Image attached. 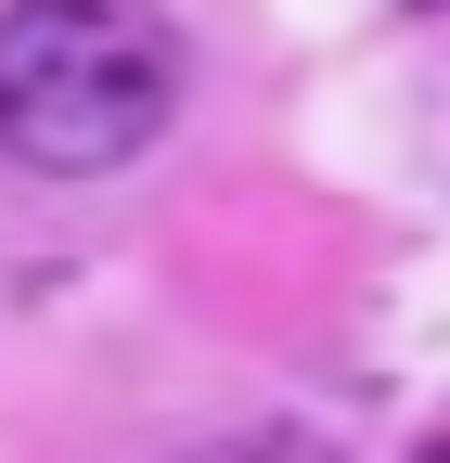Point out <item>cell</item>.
Here are the masks:
<instances>
[{
	"mask_svg": "<svg viewBox=\"0 0 450 463\" xmlns=\"http://www.w3.org/2000/svg\"><path fill=\"white\" fill-rule=\"evenodd\" d=\"M181 116V26L155 0H14L0 26V129L39 181H103Z\"/></svg>",
	"mask_w": 450,
	"mask_h": 463,
	"instance_id": "cell-1",
	"label": "cell"
},
{
	"mask_svg": "<svg viewBox=\"0 0 450 463\" xmlns=\"http://www.w3.org/2000/svg\"><path fill=\"white\" fill-rule=\"evenodd\" d=\"M167 463H348L322 425H219V438H193V450H167Z\"/></svg>",
	"mask_w": 450,
	"mask_h": 463,
	"instance_id": "cell-2",
	"label": "cell"
},
{
	"mask_svg": "<svg viewBox=\"0 0 450 463\" xmlns=\"http://www.w3.org/2000/svg\"><path fill=\"white\" fill-rule=\"evenodd\" d=\"M425 463H450V438H437V450H425Z\"/></svg>",
	"mask_w": 450,
	"mask_h": 463,
	"instance_id": "cell-3",
	"label": "cell"
}]
</instances>
